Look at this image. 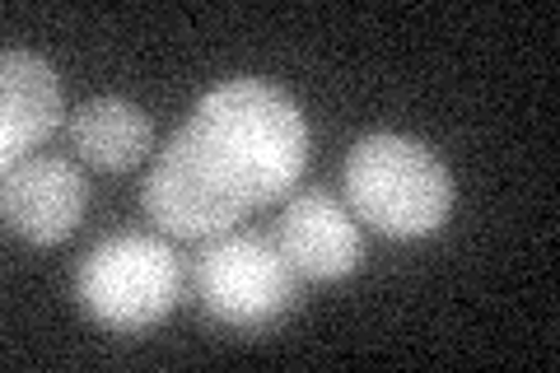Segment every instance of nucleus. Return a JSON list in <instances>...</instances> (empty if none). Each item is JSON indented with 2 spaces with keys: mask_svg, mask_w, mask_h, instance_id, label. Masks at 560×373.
I'll list each match as a JSON object with an SVG mask.
<instances>
[{
  "mask_svg": "<svg viewBox=\"0 0 560 373\" xmlns=\"http://www.w3.org/2000/svg\"><path fill=\"white\" fill-rule=\"evenodd\" d=\"M304 159L308 127L290 94L248 75L224 80L154 154L140 201L164 234L206 243L294 187Z\"/></svg>",
  "mask_w": 560,
  "mask_h": 373,
  "instance_id": "1",
  "label": "nucleus"
},
{
  "mask_svg": "<svg viewBox=\"0 0 560 373\" xmlns=\"http://www.w3.org/2000/svg\"><path fill=\"white\" fill-rule=\"evenodd\" d=\"M346 197L364 224L393 238H425L453 210V177L420 140L378 131L346 154Z\"/></svg>",
  "mask_w": 560,
  "mask_h": 373,
  "instance_id": "2",
  "label": "nucleus"
},
{
  "mask_svg": "<svg viewBox=\"0 0 560 373\" xmlns=\"http://www.w3.org/2000/svg\"><path fill=\"white\" fill-rule=\"evenodd\" d=\"M191 285L210 323L230 331H267L300 299V271L267 234H215L191 257Z\"/></svg>",
  "mask_w": 560,
  "mask_h": 373,
  "instance_id": "3",
  "label": "nucleus"
},
{
  "mask_svg": "<svg viewBox=\"0 0 560 373\" xmlns=\"http://www.w3.org/2000/svg\"><path fill=\"white\" fill-rule=\"evenodd\" d=\"M80 308L108 331H145L183 294V257L168 238L108 234L80 257L75 271Z\"/></svg>",
  "mask_w": 560,
  "mask_h": 373,
  "instance_id": "4",
  "label": "nucleus"
},
{
  "mask_svg": "<svg viewBox=\"0 0 560 373\" xmlns=\"http://www.w3.org/2000/svg\"><path fill=\"white\" fill-rule=\"evenodd\" d=\"M0 206H5V224L14 234L38 247H51L75 234V224L84 220L90 183H84V173L70 159H57V154L20 159L14 168H5Z\"/></svg>",
  "mask_w": 560,
  "mask_h": 373,
  "instance_id": "5",
  "label": "nucleus"
},
{
  "mask_svg": "<svg viewBox=\"0 0 560 373\" xmlns=\"http://www.w3.org/2000/svg\"><path fill=\"white\" fill-rule=\"evenodd\" d=\"M276 243L304 280H341L364 261V234L355 215L327 191L294 197L280 215Z\"/></svg>",
  "mask_w": 560,
  "mask_h": 373,
  "instance_id": "6",
  "label": "nucleus"
},
{
  "mask_svg": "<svg viewBox=\"0 0 560 373\" xmlns=\"http://www.w3.org/2000/svg\"><path fill=\"white\" fill-rule=\"evenodd\" d=\"M66 113L61 80L43 57L10 47L0 57V164L14 168L20 159L57 131Z\"/></svg>",
  "mask_w": 560,
  "mask_h": 373,
  "instance_id": "7",
  "label": "nucleus"
},
{
  "mask_svg": "<svg viewBox=\"0 0 560 373\" xmlns=\"http://www.w3.org/2000/svg\"><path fill=\"white\" fill-rule=\"evenodd\" d=\"M70 145L84 164L103 173H127L154 145V121L131 98H90L70 113Z\"/></svg>",
  "mask_w": 560,
  "mask_h": 373,
  "instance_id": "8",
  "label": "nucleus"
}]
</instances>
